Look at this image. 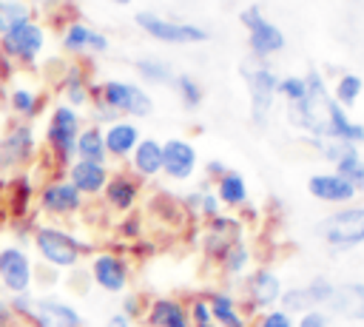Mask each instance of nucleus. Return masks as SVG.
Listing matches in <instances>:
<instances>
[{"label": "nucleus", "mask_w": 364, "mask_h": 327, "mask_svg": "<svg viewBox=\"0 0 364 327\" xmlns=\"http://www.w3.org/2000/svg\"><path fill=\"white\" fill-rule=\"evenodd\" d=\"M293 119L299 125H304L307 131L327 136V139H338V142H350V145L364 142V125H355L344 117V111L338 108L336 100H330V94L324 91V85L316 74L307 80V94H304V100L296 102Z\"/></svg>", "instance_id": "f257e3e1"}, {"label": "nucleus", "mask_w": 364, "mask_h": 327, "mask_svg": "<svg viewBox=\"0 0 364 327\" xmlns=\"http://www.w3.org/2000/svg\"><path fill=\"white\" fill-rule=\"evenodd\" d=\"M34 247H37L40 259L46 264H51L54 270L57 267H74L82 256V245L71 233L51 227V225H43L34 230Z\"/></svg>", "instance_id": "f03ea898"}, {"label": "nucleus", "mask_w": 364, "mask_h": 327, "mask_svg": "<svg viewBox=\"0 0 364 327\" xmlns=\"http://www.w3.org/2000/svg\"><path fill=\"white\" fill-rule=\"evenodd\" d=\"M318 233L327 245L333 247H355L364 242V208H344L338 213H330L321 225Z\"/></svg>", "instance_id": "7ed1b4c3"}, {"label": "nucleus", "mask_w": 364, "mask_h": 327, "mask_svg": "<svg viewBox=\"0 0 364 327\" xmlns=\"http://www.w3.org/2000/svg\"><path fill=\"white\" fill-rule=\"evenodd\" d=\"M48 145L54 148L60 162H68L74 156V145L80 136V117L71 105H57L48 122Z\"/></svg>", "instance_id": "20e7f679"}, {"label": "nucleus", "mask_w": 364, "mask_h": 327, "mask_svg": "<svg viewBox=\"0 0 364 327\" xmlns=\"http://www.w3.org/2000/svg\"><path fill=\"white\" fill-rule=\"evenodd\" d=\"M31 279H34V273H31V262H28L26 250L14 247V245L3 247L0 250V284L11 296H17V293H28Z\"/></svg>", "instance_id": "39448f33"}, {"label": "nucleus", "mask_w": 364, "mask_h": 327, "mask_svg": "<svg viewBox=\"0 0 364 327\" xmlns=\"http://www.w3.org/2000/svg\"><path fill=\"white\" fill-rule=\"evenodd\" d=\"M333 287H336V284H333L330 279L318 276V279L307 282L304 287L284 290L282 299H279V301H282V310H284V313H307V310H316V307H321V304L330 301Z\"/></svg>", "instance_id": "423d86ee"}, {"label": "nucleus", "mask_w": 364, "mask_h": 327, "mask_svg": "<svg viewBox=\"0 0 364 327\" xmlns=\"http://www.w3.org/2000/svg\"><path fill=\"white\" fill-rule=\"evenodd\" d=\"M34 154V134L28 125H17L11 128L3 139H0V173H14L17 168H23Z\"/></svg>", "instance_id": "0eeeda50"}, {"label": "nucleus", "mask_w": 364, "mask_h": 327, "mask_svg": "<svg viewBox=\"0 0 364 327\" xmlns=\"http://www.w3.org/2000/svg\"><path fill=\"white\" fill-rule=\"evenodd\" d=\"M102 102L114 111H125V114H136V117L151 114V97L131 82H117V80L105 82L102 85Z\"/></svg>", "instance_id": "6e6552de"}, {"label": "nucleus", "mask_w": 364, "mask_h": 327, "mask_svg": "<svg viewBox=\"0 0 364 327\" xmlns=\"http://www.w3.org/2000/svg\"><path fill=\"white\" fill-rule=\"evenodd\" d=\"M80 205H82V193L65 179H54L40 191V208L51 216H68L80 210Z\"/></svg>", "instance_id": "1a4fd4ad"}, {"label": "nucleus", "mask_w": 364, "mask_h": 327, "mask_svg": "<svg viewBox=\"0 0 364 327\" xmlns=\"http://www.w3.org/2000/svg\"><path fill=\"white\" fill-rule=\"evenodd\" d=\"M91 279L105 293H122L128 284V264L117 253H97L91 262Z\"/></svg>", "instance_id": "9d476101"}, {"label": "nucleus", "mask_w": 364, "mask_h": 327, "mask_svg": "<svg viewBox=\"0 0 364 327\" xmlns=\"http://www.w3.org/2000/svg\"><path fill=\"white\" fill-rule=\"evenodd\" d=\"M136 23L148 31V34H154V37H159V40H165V43H196V40H205V31L202 28H196V26H185V23H171V20H162V17H154V14H136Z\"/></svg>", "instance_id": "9b49d317"}, {"label": "nucleus", "mask_w": 364, "mask_h": 327, "mask_svg": "<svg viewBox=\"0 0 364 327\" xmlns=\"http://www.w3.org/2000/svg\"><path fill=\"white\" fill-rule=\"evenodd\" d=\"M43 43H46V34H43V28L37 23H26V26L3 34L6 54L17 57V60H26V63H31L43 51Z\"/></svg>", "instance_id": "f8f14e48"}, {"label": "nucleus", "mask_w": 364, "mask_h": 327, "mask_svg": "<svg viewBox=\"0 0 364 327\" xmlns=\"http://www.w3.org/2000/svg\"><path fill=\"white\" fill-rule=\"evenodd\" d=\"M242 23L250 28V45H253V51H256V54L279 51V48L284 45L282 31H279L273 23H267V20L259 14V9H256V6H250V9H245V11H242Z\"/></svg>", "instance_id": "ddd939ff"}, {"label": "nucleus", "mask_w": 364, "mask_h": 327, "mask_svg": "<svg viewBox=\"0 0 364 327\" xmlns=\"http://www.w3.org/2000/svg\"><path fill=\"white\" fill-rule=\"evenodd\" d=\"M327 307H330V313H336L347 321H364V284L347 282V284L333 287Z\"/></svg>", "instance_id": "4468645a"}, {"label": "nucleus", "mask_w": 364, "mask_h": 327, "mask_svg": "<svg viewBox=\"0 0 364 327\" xmlns=\"http://www.w3.org/2000/svg\"><path fill=\"white\" fill-rule=\"evenodd\" d=\"M196 168V151L185 139H168L162 145V171L171 179H188Z\"/></svg>", "instance_id": "2eb2a0df"}, {"label": "nucleus", "mask_w": 364, "mask_h": 327, "mask_svg": "<svg viewBox=\"0 0 364 327\" xmlns=\"http://www.w3.org/2000/svg\"><path fill=\"white\" fill-rule=\"evenodd\" d=\"M34 318L40 321V327H82V316L60 299H34Z\"/></svg>", "instance_id": "dca6fc26"}, {"label": "nucleus", "mask_w": 364, "mask_h": 327, "mask_svg": "<svg viewBox=\"0 0 364 327\" xmlns=\"http://www.w3.org/2000/svg\"><path fill=\"white\" fill-rule=\"evenodd\" d=\"M307 191L321 202H347V199L355 196V188L338 173H316V176H310Z\"/></svg>", "instance_id": "f3484780"}, {"label": "nucleus", "mask_w": 364, "mask_h": 327, "mask_svg": "<svg viewBox=\"0 0 364 327\" xmlns=\"http://www.w3.org/2000/svg\"><path fill=\"white\" fill-rule=\"evenodd\" d=\"M68 182L80 191V193H100L108 182V171L105 165H97V162H85V159H77L71 162L68 168Z\"/></svg>", "instance_id": "a211bd4d"}, {"label": "nucleus", "mask_w": 364, "mask_h": 327, "mask_svg": "<svg viewBox=\"0 0 364 327\" xmlns=\"http://www.w3.org/2000/svg\"><path fill=\"white\" fill-rule=\"evenodd\" d=\"M247 290H250V301L262 310H273L276 301L282 299V282L273 270H256L247 282Z\"/></svg>", "instance_id": "6ab92c4d"}, {"label": "nucleus", "mask_w": 364, "mask_h": 327, "mask_svg": "<svg viewBox=\"0 0 364 327\" xmlns=\"http://www.w3.org/2000/svg\"><path fill=\"white\" fill-rule=\"evenodd\" d=\"M145 318L151 327H191V316L176 299H154Z\"/></svg>", "instance_id": "aec40b11"}, {"label": "nucleus", "mask_w": 364, "mask_h": 327, "mask_svg": "<svg viewBox=\"0 0 364 327\" xmlns=\"http://www.w3.org/2000/svg\"><path fill=\"white\" fill-rule=\"evenodd\" d=\"M247 82H250V100H253V119L262 125L264 122V114L270 108V100H273L276 80H273L270 71L259 68V71H250L247 74Z\"/></svg>", "instance_id": "412c9836"}, {"label": "nucleus", "mask_w": 364, "mask_h": 327, "mask_svg": "<svg viewBox=\"0 0 364 327\" xmlns=\"http://www.w3.org/2000/svg\"><path fill=\"white\" fill-rule=\"evenodd\" d=\"M102 142H105V154H114V156H125L136 148L139 142V131L131 125V122H114L105 134H102Z\"/></svg>", "instance_id": "4be33fe9"}, {"label": "nucleus", "mask_w": 364, "mask_h": 327, "mask_svg": "<svg viewBox=\"0 0 364 327\" xmlns=\"http://www.w3.org/2000/svg\"><path fill=\"white\" fill-rule=\"evenodd\" d=\"M208 307H210V316H213L216 327H247V318L239 313L236 301L228 293H210Z\"/></svg>", "instance_id": "5701e85b"}, {"label": "nucleus", "mask_w": 364, "mask_h": 327, "mask_svg": "<svg viewBox=\"0 0 364 327\" xmlns=\"http://www.w3.org/2000/svg\"><path fill=\"white\" fill-rule=\"evenodd\" d=\"M134 156V171L142 176H154L162 171V145L156 139H142L136 142V148L131 151Z\"/></svg>", "instance_id": "b1692460"}, {"label": "nucleus", "mask_w": 364, "mask_h": 327, "mask_svg": "<svg viewBox=\"0 0 364 327\" xmlns=\"http://www.w3.org/2000/svg\"><path fill=\"white\" fill-rule=\"evenodd\" d=\"M102 191H105L108 205L117 208V210H128L136 202V182L128 179V176H108Z\"/></svg>", "instance_id": "393cba45"}, {"label": "nucleus", "mask_w": 364, "mask_h": 327, "mask_svg": "<svg viewBox=\"0 0 364 327\" xmlns=\"http://www.w3.org/2000/svg\"><path fill=\"white\" fill-rule=\"evenodd\" d=\"M74 154L80 156V159H85V162H97V165H102L105 162V142H102V131L100 128H85V131H80V136H77V145H74Z\"/></svg>", "instance_id": "a878e982"}, {"label": "nucleus", "mask_w": 364, "mask_h": 327, "mask_svg": "<svg viewBox=\"0 0 364 327\" xmlns=\"http://www.w3.org/2000/svg\"><path fill=\"white\" fill-rule=\"evenodd\" d=\"M31 23V9L23 0H0V34Z\"/></svg>", "instance_id": "bb28decb"}, {"label": "nucleus", "mask_w": 364, "mask_h": 327, "mask_svg": "<svg viewBox=\"0 0 364 327\" xmlns=\"http://www.w3.org/2000/svg\"><path fill=\"white\" fill-rule=\"evenodd\" d=\"M336 173H338V176H344L355 191H358V188H364V159L358 156L355 145H350V148L338 156V162H336Z\"/></svg>", "instance_id": "cd10ccee"}, {"label": "nucleus", "mask_w": 364, "mask_h": 327, "mask_svg": "<svg viewBox=\"0 0 364 327\" xmlns=\"http://www.w3.org/2000/svg\"><path fill=\"white\" fill-rule=\"evenodd\" d=\"M216 199L225 202V205H242V202L247 199V185H245L242 173H236V171H225V176L219 179Z\"/></svg>", "instance_id": "c85d7f7f"}, {"label": "nucleus", "mask_w": 364, "mask_h": 327, "mask_svg": "<svg viewBox=\"0 0 364 327\" xmlns=\"http://www.w3.org/2000/svg\"><path fill=\"white\" fill-rule=\"evenodd\" d=\"M9 105H11V111H17L20 117H34V114H37V94L28 91V88H23V85H17V88H11V94H9Z\"/></svg>", "instance_id": "c756f323"}, {"label": "nucleus", "mask_w": 364, "mask_h": 327, "mask_svg": "<svg viewBox=\"0 0 364 327\" xmlns=\"http://www.w3.org/2000/svg\"><path fill=\"white\" fill-rule=\"evenodd\" d=\"M88 37H91V28H85L82 23H74V26H68V31L63 37V45L68 51H82V48H88Z\"/></svg>", "instance_id": "7c9ffc66"}, {"label": "nucleus", "mask_w": 364, "mask_h": 327, "mask_svg": "<svg viewBox=\"0 0 364 327\" xmlns=\"http://www.w3.org/2000/svg\"><path fill=\"white\" fill-rule=\"evenodd\" d=\"M222 259H225V270L236 276V273H242V270L247 267L250 253H247V247H245V245H239V242H236V245H233V247H230V250H228Z\"/></svg>", "instance_id": "2f4dec72"}, {"label": "nucleus", "mask_w": 364, "mask_h": 327, "mask_svg": "<svg viewBox=\"0 0 364 327\" xmlns=\"http://www.w3.org/2000/svg\"><path fill=\"white\" fill-rule=\"evenodd\" d=\"M188 316H191V327H216L213 324V316H210V307H208L205 299H196L193 307L188 310Z\"/></svg>", "instance_id": "473e14b6"}, {"label": "nucleus", "mask_w": 364, "mask_h": 327, "mask_svg": "<svg viewBox=\"0 0 364 327\" xmlns=\"http://www.w3.org/2000/svg\"><path fill=\"white\" fill-rule=\"evenodd\" d=\"M358 91H361V80L358 77H353V74H347V77H341V82H338V100L341 102H355V97H358Z\"/></svg>", "instance_id": "72a5a7b5"}, {"label": "nucleus", "mask_w": 364, "mask_h": 327, "mask_svg": "<svg viewBox=\"0 0 364 327\" xmlns=\"http://www.w3.org/2000/svg\"><path fill=\"white\" fill-rule=\"evenodd\" d=\"M256 327H293V318H290V313H284V310H264L262 313V318L256 321Z\"/></svg>", "instance_id": "f704fd0d"}, {"label": "nucleus", "mask_w": 364, "mask_h": 327, "mask_svg": "<svg viewBox=\"0 0 364 327\" xmlns=\"http://www.w3.org/2000/svg\"><path fill=\"white\" fill-rule=\"evenodd\" d=\"M293 327H333L330 324V316L324 313V310H307V313H301V318L293 324Z\"/></svg>", "instance_id": "c9c22d12"}, {"label": "nucleus", "mask_w": 364, "mask_h": 327, "mask_svg": "<svg viewBox=\"0 0 364 327\" xmlns=\"http://www.w3.org/2000/svg\"><path fill=\"white\" fill-rule=\"evenodd\" d=\"M179 91H182V97H185V102L193 108V105H199V100H202V91L196 88V82L191 80V77H179Z\"/></svg>", "instance_id": "e433bc0d"}, {"label": "nucleus", "mask_w": 364, "mask_h": 327, "mask_svg": "<svg viewBox=\"0 0 364 327\" xmlns=\"http://www.w3.org/2000/svg\"><path fill=\"white\" fill-rule=\"evenodd\" d=\"M293 102H299V100H304V94H307V82L304 80H296V77H290V80H284L282 85H279Z\"/></svg>", "instance_id": "4c0bfd02"}, {"label": "nucleus", "mask_w": 364, "mask_h": 327, "mask_svg": "<svg viewBox=\"0 0 364 327\" xmlns=\"http://www.w3.org/2000/svg\"><path fill=\"white\" fill-rule=\"evenodd\" d=\"M136 68H139L145 77H151V80H168V77H171V71H168L165 65H159V63H151V60H142V63H136Z\"/></svg>", "instance_id": "58836bf2"}, {"label": "nucleus", "mask_w": 364, "mask_h": 327, "mask_svg": "<svg viewBox=\"0 0 364 327\" xmlns=\"http://www.w3.org/2000/svg\"><path fill=\"white\" fill-rule=\"evenodd\" d=\"M85 88H82V82H80V77L77 74H71V80H68V102L71 105H82L85 102Z\"/></svg>", "instance_id": "ea45409f"}, {"label": "nucleus", "mask_w": 364, "mask_h": 327, "mask_svg": "<svg viewBox=\"0 0 364 327\" xmlns=\"http://www.w3.org/2000/svg\"><path fill=\"white\" fill-rule=\"evenodd\" d=\"M196 199H199L205 216H216V213H219V199H216V196H208V193H205V196H196Z\"/></svg>", "instance_id": "a19ab883"}, {"label": "nucleus", "mask_w": 364, "mask_h": 327, "mask_svg": "<svg viewBox=\"0 0 364 327\" xmlns=\"http://www.w3.org/2000/svg\"><path fill=\"white\" fill-rule=\"evenodd\" d=\"M6 327H40V321L34 316H20V313H11L9 324Z\"/></svg>", "instance_id": "79ce46f5"}, {"label": "nucleus", "mask_w": 364, "mask_h": 327, "mask_svg": "<svg viewBox=\"0 0 364 327\" xmlns=\"http://www.w3.org/2000/svg\"><path fill=\"white\" fill-rule=\"evenodd\" d=\"M119 313H125L128 318L139 316V299H136V296H125V301H122V310H119Z\"/></svg>", "instance_id": "37998d69"}, {"label": "nucleus", "mask_w": 364, "mask_h": 327, "mask_svg": "<svg viewBox=\"0 0 364 327\" xmlns=\"http://www.w3.org/2000/svg\"><path fill=\"white\" fill-rule=\"evenodd\" d=\"M105 327H131V318L125 313H111L108 321H105Z\"/></svg>", "instance_id": "c03bdc74"}, {"label": "nucleus", "mask_w": 364, "mask_h": 327, "mask_svg": "<svg viewBox=\"0 0 364 327\" xmlns=\"http://www.w3.org/2000/svg\"><path fill=\"white\" fill-rule=\"evenodd\" d=\"M108 43H105V37L102 34H97V31H91V37H88V48H97V51H102Z\"/></svg>", "instance_id": "a18cd8bd"}, {"label": "nucleus", "mask_w": 364, "mask_h": 327, "mask_svg": "<svg viewBox=\"0 0 364 327\" xmlns=\"http://www.w3.org/2000/svg\"><path fill=\"white\" fill-rule=\"evenodd\" d=\"M11 318V307H9V299H0V327H6Z\"/></svg>", "instance_id": "49530a36"}, {"label": "nucleus", "mask_w": 364, "mask_h": 327, "mask_svg": "<svg viewBox=\"0 0 364 327\" xmlns=\"http://www.w3.org/2000/svg\"><path fill=\"white\" fill-rule=\"evenodd\" d=\"M208 173H219V179H222V176H225V165H222V162H210V165H208Z\"/></svg>", "instance_id": "de8ad7c7"}, {"label": "nucleus", "mask_w": 364, "mask_h": 327, "mask_svg": "<svg viewBox=\"0 0 364 327\" xmlns=\"http://www.w3.org/2000/svg\"><path fill=\"white\" fill-rule=\"evenodd\" d=\"M117 3H128V0H117Z\"/></svg>", "instance_id": "09e8293b"}, {"label": "nucleus", "mask_w": 364, "mask_h": 327, "mask_svg": "<svg viewBox=\"0 0 364 327\" xmlns=\"http://www.w3.org/2000/svg\"><path fill=\"white\" fill-rule=\"evenodd\" d=\"M37 3H40V0H37Z\"/></svg>", "instance_id": "8fccbe9b"}]
</instances>
